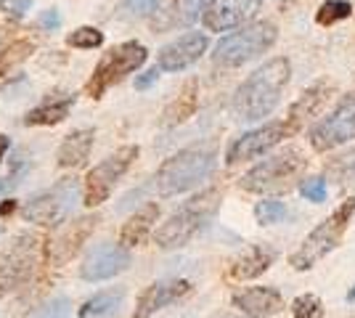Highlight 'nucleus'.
<instances>
[{
	"instance_id": "obj_35",
	"label": "nucleus",
	"mask_w": 355,
	"mask_h": 318,
	"mask_svg": "<svg viewBox=\"0 0 355 318\" xmlns=\"http://www.w3.org/2000/svg\"><path fill=\"white\" fill-rule=\"evenodd\" d=\"M159 6V0H125L122 3V11L130 19H144V16L154 14Z\"/></svg>"
},
{
	"instance_id": "obj_13",
	"label": "nucleus",
	"mask_w": 355,
	"mask_h": 318,
	"mask_svg": "<svg viewBox=\"0 0 355 318\" xmlns=\"http://www.w3.org/2000/svg\"><path fill=\"white\" fill-rule=\"evenodd\" d=\"M37 265V239L35 236H19L14 247L6 252L0 265V292L21 287L32 276Z\"/></svg>"
},
{
	"instance_id": "obj_32",
	"label": "nucleus",
	"mask_w": 355,
	"mask_h": 318,
	"mask_svg": "<svg viewBox=\"0 0 355 318\" xmlns=\"http://www.w3.org/2000/svg\"><path fill=\"white\" fill-rule=\"evenodd\" d=\"M295 318H324V303L315 294H300L292 303Z\"/></svg>"
},
{
	"instance_id": "obj_21",
	"label": "nucleus",
	"mask_w": 355,
	"mask_h": 318,
	"mask_svg": "<svg viewBox=\"0 0 355 318\" xmlns=\"http://www.w3.org/2000/svg\"><path fill=\"white\" fill-rule=\"evenodd\" d=\"M157 220H159V204H157V202L144 204V207L135 212V215H130L128 223L122 226V231H119V244H122V247H138V244H144Z\"/></svg>"
},
{
	"instance_id": "obj_40",
	"label": "nucleus",
	"mask_w": 355,
	"mask_h": 318,
	"mask_svg": "<svg viewBox=\"0 0 355 318\" xmlns=\"http://www.w3.org/2000/svg\"><path fill=\"white\" fill-rule=\"evenodd\" d=\"M8 146H11V141H8V136H0V159L6 157V152H8Z\"/></svg>"
},
{
	"instance_id": "obj_38",
	"label": "nucleus",
	"mask_w": 355,
	"mask_h": 318,
	"mask_svg": "<svg viewBox=\"0 0 355 318\" xmlns=\"http://www.w3.org/2000/svg\"><path fill=\"white\" fill-rule=\"evenodd\" d=\"M61 24V16L56 8H51V11H45L43 16H40V27H45V30H56Z\"/></svg>"
},
{
	"instance_id": "obj_16",
	"label": "nucleus",
	"mask_w": 355,
	"mask_h": 318,
	"mask_svg": "<svg viewBox=\"0 0 355 318\" xmlns=\"http://www.w3.org/2000/svg\"><path fill=\"white\" fill-rule=\"evenodd\" d=\"M209 48V40L205 32H186L170 46H164L157 56V67L162 72H180L186 67H191L193 61L202 59V53Z\"/></svg>"
},
{
	"instance_id": "obj_18",
	"label": "nucleus",
	"mask_w": 355,
	"mask_h": 318,
	"mask_svg": "<svg viewBox=\"0 0 355 318\" xmlns=\"http://www.w3.org/2000/svg\"><path fill=\"white\" fill-rule=\"evenodd\" d=\"M234 308H239L250 318H268L276 316L284 308V297L273 287H247L234 294Z\"/></svg>"
},
{
	"instance_id": "obj_28",
	"label": "nucleus",
	"mask_w": 355,
	"mask_h": 318,
	"mask_svg": "<svg viewBox=\"0 0 355 318\" xmlns=\"http://www.w3.org/2000/svg\"><path fill=\"white\" fill-rule=\"evenodd\" d=\"M209 0H180L178 6H173L170 11H164V14H170V24L167 27H173V24H191L196 21L199 16L205 14V8H207Z\"/></svg>"
},
{
	"instance_id": "obj_25",
	"label": "nucleus",
	"mask_w": 355,
	"mask_h": 318,
	"mask_svg": "<svg viewBox=\"0 0 355 318\" xmlns=\"http://www.w3.org/2000/svg\"><path fill=\"white\" fill-rule=\"evenodd\" d=\"M125 303V289L114 287V289H106V292H98L93 294L88 303L80 308V318H101L109 316L119 310V305Z\"/></svg>"
},
{
	"instance_id": "obj_43",
	"label": "nucleus",
	"mask_w": 355,
	"mask_h": 318,
	"mask_svg": "<svg viewBox=\"0 0 355 318\" xmlns=\"http://www.w3.org/2000/svg\"><path fill=\"white\" fill-rule=\"evenodd\" d=\"M3 186H6V183H3V181H0V194H3Z\"/></svg>"
},
{
	"instance_id": "obj_3",
	"label": "nucleus",
	"mask_w": 355,
	"mask_h": 318,
	"mask_svg": "<svg viewBox=\"0 0 355 318\" xmlns=\"http://www.w3.org/2000/svg\"><path fill=\"white\" fill-rule=\"evenodd\" d=\"M220 199H223L220 188H205L196 197H191L180 210L170 215L167 223H162V226L157 228V233H154L157 247H162V249H178V247L189 244L202 228L207 226L209 218L218 212Z\"/></svg>"
},
{
	"instance_id": "obj_37",
	"label": "nucleus",
	"mask_w": 355,
	"mask_h": 318,
	"mask_svg": "<svg viewBox=\"0 0 355 318\" xmlns=\"http://www.w3.org/2000/svg\"><path fill=\"white\" fill-rule=\"evenodd\" d=\"M0 6H3L6 11H11L14 16H21L24 11H30L32 0H0Z\"/></svg>"
},
{
	"instance_id": "obj_44",
	"label": "nucleus",
	"mask_w": 355,
	"mask_h": 318,
	"mask_svg": "<svg viewBox=\"0 0 355 318\" xmlns=\"http://www.w3.org/2000/svg\"><path fill=\"white\" fill-rule=\"evenodd\" d=\"M0 233H3V223H0Z\"/></svg>"
},
{
	"instance_id": "obj_27",
	"label": "nucleus",
	"mask_w": 355,
	"mask_h": 318,
	"mask_svg": "<svg viewBox=\"0 0 355 318\" xmlns=\"http://www.w3.org/2000/svg\"><path fill=\"white\" fill-rule=\"evenodd\" d=\"M32 51H35V43H32V40H16V43H11L8 48H3V51H0V77L8 75L14 67H19L21 61L30 56Z\"/></svg>"
},
{
	"instance_id": "obj_34",
	"label": "nucleus",
	"mask_w": 355,
	"mask_h": 318,
	"mask_svg": "<svg viewBox=\"0 0 355 318\" xmlns=\"http://www.w3.org/2000/svg\"><path fill=\"white\" fill-rule=\"evenodd\" d=\"M300 194L305 199H311V202H326V178L321 175H313V178H305L302 186H300Z\"/></svg>"
},
{
	"instance_id": "obj_4",
	"label": "nucleus",
	"mask_w": 355,
	"mask_h": 318,
	"mask_svg": "<svg viewBox=\"0 0 355 318\" xmlns=\"http://www.w3.org/2000/svg\"><path fill=\"white\" fill-rule=\"evenodd\" d=\"M308 170V159L300 149H284V152L268 157L266 162L254 165L241 178V188L250 194H279L289 191Z\"/></svg>"
},
{
	"instance_id": "obj_31",
	"label": "nucleus",
	"mask_w": 355,
	"mask_h": 318,
	"mask_svg": "<svg viewBox=\"0 0 355 318\" xmlns=\"http://www.w3.org/2000/svg\"><path fill=\"white\" fill-rule=\"evenodd\" d=\"M104 43V32L96 30V27H80L67 37V46L83 48V51H93Z\"/></svg>"
},
{
	"instance_id": "obj_10",
	"label": "nucleus",
	"mask_w": 355,
	"mask_h": 318,
	"mask_svg": "<svg viewBox=\"0 0 355 318\" xmlns=\"http://www.w3.org/2000/svg\"><path fill=\"white\" fill-rule=\"evenodd\" d=\"M295 133H300L295 125L289 120H273L263 125V127H254L250 133L239 136L228 152H225V162L228 165H239V162H247V159H254V157H263L268 154L273 146H279L284 138H292Z\"/></svg>"
},
{
	"instance_id": "obj_26",
	"label": "nucleus",
	"mask_w": 355,
	"mask_h": 318,
	"mask_svg": "<svg viewBox=\"0 0 355 318\" xmlns=\"http://www.w3.org/2000/svg\"><path fill=\"white\" fill-rule=\"evenodd\" d=\"M326 173L337 186H355V146L340 157H331V162H326Z\"/></svg>"
},
{
	"instance_id": "obj_22",
	"label": "nucleus",
	"mask_w": 355,
	"mask_h": 318,
	"mask_svg": "<svg viewBox=\"0 0 355 318\" xmlns=\"http://www.w3.org/2000/svg\"><path fill=\"white\" fill-rule=\"evenodd\" d=\"M196 106H199V82L191 77V80H186V85L178 91V96L167 104V109L162 112V125L173 127V125L186 122L189 117H193Z\"/></svg>"
},
{
	"instance_id": "obj_41",
	"label": "nucleus",
	"mask_w": 355,
	"mask_h": 318,
	"mask_svg": "<svg viewBox=\"0 0 355 318\" xmlns=\"http://www.w3.org/2000/svg\"><path fill=\"white\" fill-rule=\"evenodd\" d=\"M353 300H355V287L347 292V303H353Z\"/></svg>"
},
{
	"instance_id": "obj_6",
	"label": "nucleus",
	"mask_w": 355,
	"mask_h": 318,
	"mask_svg": "<svg viewBox=\"0 0 355 318\" xmlns=\"http://www.w3.org/2000/svg\"><path fill=\"white\" fill-rule=\"evenodd\" d=\"M353 215H355V197H350L345 199L340 207L331 212L315 231L308 233V239L302 242V247L289 258V265L297 268V271H308L318 260H324L331 249H337L342 236H345V231L350 226V220H353Z\"/></svg>"
},
{
	"instance_id": "obj_20",
	"label": "nucleus",
	"mask_w": 355,
	"mask_h": 318,
	"mask_svg": "<svg viewBox=\"0 0 355 318\" xmlns=\"http://www.w3.org/2000/svg\"><path fill=\"white\" fill-rule=\"evenodd\" d=\"M276 260V249H270L268 244H252L247 252H241L231 268H228V276L236 279V281H247V279H257L273 265Z\"/></svg>"
},
{
	"instance_id": "obj_24",
	"label": "nucleus",
	"mask_w": 355,
	"mask_h": 318,
	"mask_svg": "<svg viewBox=\"0 0 355 318\" xmlns=\"http://www.w3.org/2000/svg\"><path fill=\"white\" fill-rule=\"evenodd\" d=\"M74 104V96H61V98H48L45 104L35 106L32 112H27L24 125L32 127H43V125H59L61 120H67L69 109Z\"/></svg>"
},
{
	"instance_id": "obj_14",
	"label": "nucleus",
	"mask_w": 355,
	"mask_h": 318,
	"mask_svg": "<svg viewBox=\"0 0 355 318\" xmlns=\"http://www.w3.org/2000/svg\"><path fill=\"white\" fill-rule=\"evenodd\" d=\"M98 226V215H83V218H77L72 223H67V226L59 228V233L48 242V260H51V265H64V263H69V260L83 249V244L90 239V233L96 231Z\"/></svg>"
},
{
	"instance_id": "obj_23",
	"label": "nucleus",
	"mask_w": 355,
	"mask_h": 318,
	"mask_svg": "<svg viewBox=\"0 0 355 318\" xmlns=\"http://www.w3.org/2000/svg\"><path fill=\"white\" fill-rule=\"evenodd\" d=\"M93 138H96V133L88 130V127L69 133V136L64 138V143L59 146V165L67 167V170L85 165L90 149H93Z\"/></svg>"
},
{
	"instance_id": "obj_9",
	"label": "nucleus",
	"mask_w": 355,
	"mask_h": 318,
	"mask_svg": "<svg viewBox=\"0 0 355 318\" xmlns=\"http://www.w3.org/2000/svg\"><path fill=\"white\" fill-rule=\"evenodd\" d=\"M138 146H122L117 149L114 154H109L104 162H98V165L90 170L88 175H85V191H83V202L88 204V207H98L101 202L109 199L112 194V188L119 183V178L130 170L135 159H138Z\"/></svg>"
},
{
	"instance_id": "obj_39",
	"label": "nucleus",
	"mask_w": 355,
	"mask_h": 318,
	"mask_svg": "<svg viewBox=\"0 0 355 318\" xmlns=\"http://www.w3.org/2000/svg\"><path fill=\"white\" fill-rule=\"evenodd\" d=\"M14 210H16V202H14V199H8L6 204H0V215H11Z\"/></svg>"
},
{
	"instance_id": "obj_8",
	"label": "nucleus",
	"mask_w": 355,
	"mask_h": 318,
	"mask_svg": "<svg viewBox=\"0 0 355 318\" xmlns=\"http://www.w3.org/2000/svg\"><path fill=\"white\" fill-rule=\"evenodd\" d=\"M77 197H80L77 178H61L56 186H51L48 191H43V194H37L35 199L27 202L24 218L37 223V226H61L72 215Z\"/></svg>"
},
{
	"instance_id": "obj_11",
	"label": "nucleus",
	"mask_w": 355,
	"mask_h": 318,
	"mask_svg": "<svg viewBox=\"0 0 355 318\" xmlns=\"http://www.w3.org/2000/svg\"><path fill=\"white\" fill-rule=\"evenodd\" d=\"M355 138V93L345 96L334 112L311 130V146L315 152H331Z\"/></svg>"
},
{
	"instance_id": "obj_7",
	"label": "nucleus",
	"mask_w": 355,
	"mask_h": 318,
	"mask_svg": "<svg viewBox=\"0 0 355 318\" xmlns=\"http://www.w3.org/2000/svg\"><path fill=\"white\" fill-rule=\"evenodd\" d=\"M146 59H148L146 46H141L135 40L112 48L104 59L98 61V67L93 69L88 85H85V93H88L90 98H101L112 85H117L119 80H125L138 67H144Z\"/></svg>"
},
{
	"instance_id": "obj_2",
	"label": "nucleus",
	"mask_w": 355,
	"mask_h": 318,
	"mask_svg": "<svg viewBox=\"0 0 355 318\" xmlns=\"http://www.w3.org/2000/svg\"><path fill=\"white\" fill-rule=\"evenodd\" d=\"M218 165V149L215 143H199L164 159L162 167L154 175V186L162 197H175L183 191H191L193 186L207 181Z\"/></svg>"
},
{
	"instance_id": "obj_5",
	"label": "nucleus",
	"mask_w": 355,
	"mask_h": 318,
	"mask_svg": "<svg viewBox=\"0 0 355 318\" xmlns=\"http://www.w3.org/2000/svg\"><path fill=\"white\" fill-rule=\"evenodd\" d=\"M279 37V30L273 21H252V24H244L239 32H231L225 35L220 43L215 46V53H212V61L218 67H225V69H234V67H241L247 61L263 56L266 51L273 48Z\"/></svg>"
},
{
	"instance_id": "obj_33",
	"label": "nucleus",
	"mask_w": 355,
	"mask_h": 318,
	"mask_svg": "<svg viewBox=\"0 0 355 318\" xmlns=\"http://www.w3.org/2000/svg\"><path fill=\"white\" fill-rule=\"evenodd\" d=\"M69 300L67 297H51L45 305H40L35 313H32V318H69Z\"/></svg>"
},
{
	"instance_id": "obj_36",
	"label": "nucleus",
	"mask_w": 355,
	"mask_h": 318,
	"mask_svg": "<svg viewBox=\"0 0 355 318\" xmlns=\"http://www.w3.org/2000/svg\"><path fill=\"white\" fill-rule=\"evenodd\" d=\"M159 72H162V69H159V67H154V69L144 72L141 77H135V88H138V91H146V88H151V85L159 80Z\"/></svg>"
},
{
	"instance_id": "obj_30",
	"label": "nucleus",
	"mask_w": 355,
	"mask_h": 318,
	"mask_svg": "<svg viewBox=\"0 0 355 318\" xmlns=\"http://www.w3.org/2000/svg\"><path fill=\"white\" fill-rule=\"evenodd\" d=\"M254 218L260 226H273V223H282L286 218V204L276 202V199H266V202H257L254 207Z\"/></svg>"
},
{
	"instance_id": "obj_29",
	"label": "nucleus",
	"mask_w": 355,
	"mask_h": 318,
	"mask_svg": "<svg viewBox=\"0 0 355 318\" xmlns=\"http://www.w3.org/2000/svg\"><path fill=\"white\" fill-rule=\"evenodd\" d=\"M350 14H353V6L347 0H326L324 6L318 8V14H315V21L321 27H331L342 19H347Z\"/></svg>"
},
{
	"instance_id": "obj_15",
	"label": "nucleus",
	"mask_w": 355,
	"mask_h": 318,
	"mask_svg": "<svg viewBox=\"0 0 355 318\" xmlns=\"http://www.w3.org/2000/svg\"><path fill=\"white\" fill-rule=\"evenodd\" d=\"M263 8V0H209L202 21L209 32H228L247 24Z\"/></svg>"
},
{
	"instance_id": "obj_1",
	"label": "nucleus",
	"mask_w": 355,
	"mask_h": 318,
	"mask_svg": "<svg viewBox=\"0 0 355 318\" xmlns=\"http://www.w3.org/2000/svg\"><path fill=\"white\" fill-rule=\"evenodd\" d=\"M292 75V64L284 56L266 61L257 67L234 93V114L241 122L266 120L268 114L279 106L282 93Z\"/></svg>"
},
{
	"instance_id": "obj_42",
	"label": "nucleus",
	"mask_w": 355,
	"mask_h": 318,
	"mask_svg": "<svg viewBox=\"0 0 355 318\" xmlns=\"http://www.w3.org/2000/svg\"><path fill=\"white\" fill-rule=\"evenodd\" d=\"M295 3H300V0H282V6L286 8V6H295Z\"/></svg>"
},
{
	"instance_id": "obj_12",
	"label": "nucleus",
	"mask_w": 355,
	"mask_h": 318,
	"mask_svg": "<svg viewBox=\"0 0 355 318\" xmlns=\"http://www.w3.org/2000/svg\"><path fill=\"white\" fill-rule=\"evenodd\" d=\"M128 268H130V252H128V247L101 242L85 255L83 265H80V276L85 281H106V279H114L117 273L128 271Z\"/></svg>"
},
{
	"instance_id": "obj_19",
	"label": "nucleus",
	"mask_w": 355,
	"mask_h": 318,
	"mask_svg": "<svg viewBox=\"0 0 355 318\" xmlns=\"http://www.w3.org/2000/svg\"><path fill=\"white\" fill-rule=\"evenodd\" d=\"M334 91H337V88H334L331 82H315V85H311V88H308V91L302 93L295 104H292L289 114H286V120L292 122L297 130H300L305 122L313 120V117H315V114L329 104V98L334 96Z\"/></svg>"
},
{
	"instance_id": "obj_17",
	"label": "nucleus",
	"mask_w": 355,
	"mask_h": 318,
	"mask_svg": "<svg viewBox=\"0 0 355 318\" xmlns=\"http://www.w3.org/2000/svg\"><path fill=\"white\" fill-rule=\"evenodd\" d=\"M191 292V284L186 279H167V281H157L141 292L138 303H135L133 318H151L157 310H162L167 305L178 303L180 297H186Z\"/></svg>"
}]
</instances>
